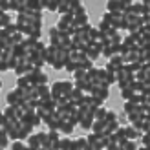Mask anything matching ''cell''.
<instances>
[{"label": "cell", "instance_id": "42", "mask_svg": "<svg viewBox=\"0 0 150 150\" xmlns=\"http://www.w3.org/2000/svg\"><path fill=\"white\" fill-rule=\"evenodd\" d=\"M134 110H136V104L130 103V101H125V114H130Z\"/></svg>", "mask_w": 150, "mask_h": 150}, {"label": "cell", "instance_id": "11", "mask_svg": "<svg viewBox=\"0 0 150 150\" xmlns=\"http://www.w3.org/2000/svg\"><path fill=\"white\" fill-rule=\"evenodd\" d=\"M46 51H48V64L53 66V62L57 61V57H59V48H57V46H53V44H48Z\"/></svg>", "mask_w": 150, "mask_h": 150}, {"label": "cell", "instance_id": "19", "mask_svg": "<svg viewBox=\"0 0 150 150\" xmlns=\"http://www.w3.org/2000/svg\"><path fill=\"white\" fill-rule=\"evenodd\" d=\"M39 99H53L51 97V86H48V84H42V86H39Z\"/></svg>", "mask_w": 150, "mask_h": 150}, {"label": "cell", "instance_id": "21", "mask_svg": "<svg viewBox=\"0 0 150 150\" xmlns=\"http://www.w3.org/2000/svg\"><path fill=\"white\" fill-rule=\"evenodd\" d=\"M26 145L29 148H35V150H39L40 148V139H39V134H33V136H29L26 139Z\"/></svg>", "mask_w": 150, "mask_h": 150}, {"label": "cell", "instance_id": "31", "mask_svg": "<svg viewBox=\"0 0 150 150\" xmlns=\"http://www.w3.org/2000/svg\"><path fill=\"white\" fill-rule=\"evenodd\" d=\"M39 139H40V146L50 148V136H48V132H39Z\"/></svg>", "mask_w": 150, "mask_h": 150}, {"label": "cell", "instance_id": "2", "mask_svg": "<svg viewBox=\"0 0 150 150\" xmlns=\"http://www.w3.org/2000/svg\"><path fill=\"white\" fill-rule=\"evenodd\" d=\"M6 103H7V106H17V104H20L22 103V90L15 88L11 92H7L6 93Z\"/></svg>", "mask_w": 150, "mask_h": 150}, {"label": "cell", "instance_id": "34", "mask_svg": "<svg viewBox=\"0 0 150 150\" xmlns=\"http://www.w3.org/2000/svg\"><path fill=\"white\" fill-rule=\"evenodd\" d=\"M134 81H137V82H145V81H148V77H146V73H145L143 70H139V71L134 73Z\"/></svg>", "mask_w": 150, "mask_h": 150}, {"label": "cell", "instance_id": "33", "mask_svg": "<svg viewBox=\"0 0 150 150\" xmlns=\"http://www.w3.org/2000/svg\"><path fill=\"white\" fill-rule=\"evenodd\" d=\"M121 97H123L125 101H130L132 97H134V90H132L130 86H128V88H125V90H121Z\"/></svg>", "mask_w": 150, "mask_h": 150}, {"label": "cell", "instance_id": "6", "mask_svg": "<svg viewBox=\"0 0 150 150\" xmlns=\"http://www.w3.org/2000/svg\"><path fill=\"white\" fill-rule=\"evenodd\" d=\"M70 61L82 66V62L86 61V51H82V50H71L70 51Z\"/></svg>", "mask_w": 150, "mask_h": 150}, {"label": "cell", "instance_id": "45", "mask_svg": "<svg viewBox=\"0 0 150 150\" xmlns=\"http://www.w3.org/2000/svg\"><path fill=\"white\" fill-rule=\"evenodd\" d=\"M101 53H103L104 57H106V59H110L112 55H114V50H112V46H104V48H103V51H101Z\"/></svg>", "mask_w": 150, "mask_h": 150}, {"label": "cell", "instance_id": "13", "mask_svg": "<svg viewBox=\"0 0 150 150\" xmlns=\"http://www.w3.org/2000/svg\"><path fill=\"white\" fill-rule=\"evenodd\" d=\"M108 64H112L115 68V71H119V70L123 68V57H121V53H114L108 59Z\"/></svg>", "mask_w": 150, "mask_h": 150}, {"label": "cell", "instance_id": "30", "mask_svg": "<svg viewBox=\"0 0 150 150\" xmlns=\"http://www.w3.org/2000/svg\"><path fill=\"white\" fill-rule=\"evenodd\" d=\"M97 73H99V70H97V68H92L90 71H86V81L90 82V84H93V82L97 81Z\"/></svg>", "mask_w": 150, "mask_h": 150}, {"label": "cell", "instance_id": "29", "mask_svg": "<svg viewBox=\"0 0 150 150\" xmlns=\"http://www.w3.org/2000/svg\"><path fill=\"white\" fill-rule=\"evenodd\" d=\"M44 6L48 11H59V0H44Z\"/></svg>", "mask_w": 150, "mask_h": 150}, {"label": "cell", "instance_id": "16", "mask_svg": "<svg viewBox=\"0 0 150 150\" xmlns=\"http://www.w3.org/2000/svg\"><path fill=\"white\" fill-rule=\"evenodd\" d=\"M114 139L117 141V143H121V145H126V132H125V126H119V128L114 132Z\"/></svg>", "mask_w": 150, "mask_h": 150}, {"label": "cell", "instance_id": "23", "mask_svg": "<svg viewBox=\"0 0 150 150\" xmlns=\"http://www.w3.org/2000/svg\"><path fill=\"white\" fill-rule=\"evenodd\" d=\"M73 130H75V126L70 121H62L61 123V128H59V132H62V136H71Z\"/></svg>", "mask_w": 150, "mask_h": 150}, {"label": "cell", "instance_id": "10", "mask_svg": "<svg viewBox=\"0 0 150 150\" xmlns=\"http://www.w3.org/2000/svg\"><path fill=\"white\" fill-rule=\"evenodd\" d=\"M101 55V50L97 48V46H93V44H90V46L86 48V59L88 61H92V62H95L97 61V57Z\"/></svg>", "mask_w": 150, "mask_h": 150}, {"label": "cell", "instance_id": "22", "mask_svg": "<svg viewBox=\"0 0 150 150\" xmlns=\"http://www.w3.org/2000/svg\"><path fill=\"white\" fill-rule=\"evenodd\" d=\"M37 114H39V117L42 119V123H46L48 119H50V115L53 114V112H51V110H50L48 106H42V104H40V106L37 108Z\"/></svg>", "mask_w": 150, "mask_h": 150}, {"label": "cell", "instance_id": "7", "mask_svg": "<svg viewBox=\"0 0 150 150\" xmlns=\"http://www.w3.org/2000/svg\"><path fill=\"white\" fill-rule=\"evenodd\" d=\"M61 117H59L57 115V110L53 112V114H51L50 115V119H48V121H46V125H48V130H59V128H61Z\"/></svg>", "mask_w": 150, "mask_h": 150}, {"label": "cell", "instance_id": "18", "mask_svg": "<svg viewBox=\"0 0 150 150\" xmlns=\"http://www.w3.org/2000/svg\"><path fill=\"white\" fill-rule=\"evenodd\" d=\"M61 95H62V82L57 81V82L51 84V97H53V101H57Z\"/></svg>", "mask_w": 150, "mask_h": 150}, {"label": "cell", "instance_id": "8", "mask_svg": "<svg viewBox=\"0 0 150 150\" xmlns=\"http://www.w3.org/2000/svg\"><path fill=\"white\" fill-rule=\"evenodd\" d=\"M48 136H50V148H59L61 145V132L59 130H48Z\"/></svg>", "mask_w": 150, "mask_h": 150}, {"label": "cell", "instance_id": "15", "mask_svg": "<svg viewBox=\"0 0 150 150\" xmlns=\"http://www.w3.org/2000/svg\"><path fill=\"white\" fill-rule=\"evenodd\" d=\"M106 126H108V121H106V119L95 121L93 126H92V132H93V134H103V132H106Z\"/></svg>", "mask_w": 150, "mask_h": 150}, {"label": "cell", "instance_id": "12", "mask_svg": "<svg viewBox=\"0 0 150 150\" xmlns=\"http://www.w3.org/2000/svg\"><path fill=\"white\" fill-rule=\"evenodd\" d=\"M93 123H95V119H93V114L90 112V114H86V115H84V119L81 121V125H79V126H81L82 130H92Z\"/></svg>", "mask_w": 150, "mask_h": 150}, {"label": "cell", "instance_id": "52", "mask_svg": "<svg viewBox=\"0 0 150 150\" xmlns=\"http://www.w3.org/2000/svg\"><path fill=\"white\" fill-rule=\"evenodd\" d=\"M26 150H35V148H29V146H26Z\"/></svg>", "mask_w": 150, "mask_h": 150}, {"label": "cell", "instance_id": "20", "mask_svg": "<svg viewBox=\"0 0 150 150\" xmlns=\"http://www.w3.org/2000/svg\"><path fill=\"white\" fill-rule=\"evenodd\" d=\"M59 13L61 17L66 13H71V0H59Z\"/></svg>", "mask_w": 150, "mask_h": 150}, {"label": "cell", "instance_id": "43", "mask_svg": "<svg viewBox=\"0 0 150 150\" xmlns=\"http://www.w3.org/2000/svg\"><path fill=\"white\" fill-rule=\"evenodd\" d=\"M141 143H143V146H146L150 150V134H143L141 136Z\"/></svg>", "mask_w": 150, "mask_h": 150}, {"label": "cell", "instance_id": "41", "mask_svg": "<svg viewBox=\"0 0 150 150\" xmlns=\"http://www.w3.org/2000/svg\"><path fill=\"white\" fill-rule=\"evenodd\" d=\"M7 9H11V0H2V2H0V11L6 13Z\"/></svg>", "mask_w": 150, "mask_h": 150}, {"label": "cell", "instance_id": "38", "mask_svg": "<svg viewBox=\"0 0 150 150\" xmlns=\"http://www.w3.org/2000/svg\"><path fill=\"white\" fill-rule=\"evenodd\" d=\"M73 77H75V81H82V79H86V70H82V68H79L77 71L73 73Z\"/></svg>", "mask_w": 150, "mask_h": 150}, {"label": "cell", "instance_id": "17", "mask_svg": "<svg viewBox=\"0 0 150 150\" xmlns=\"http://www.w3.org/2000/svg\"><path fill=\"white\" fill-rule=\"evenodd\" d=\"M84 92H82V90H79V88H75L73 92H71V95H70V101L71 103H75V104H81L82 103V99H84Z\"/></svg>", "mask_w": 150, "mask_h": 150}, {"label": "cell", "instance_id": "44", "mask_svg": "<svg viewBox=\"0 0 150 150\" xmlns=\"http://www.w3.org/2000/svg\"><path fill=\"white\" fill-rule=\"evenodd\" d=\"M117 84H119V88H121V90H125V88H128L132 84V81L130 79H121V81H117Z\"/></svg>", "mask_w": 150, "mask_h": 150}, {"label": "cell", "instance_id": "51", "mask_svg": "<svg viewBox=\"0 0 150 150\" xmlns=\"http://www.w3.org/2000/svg\"><path fill=\"white\" fill-rule=\"evenodd\" d=\"M145 59H146V62H150V53H146V57H145Z\"/></svg>", "mask_w": 150, "mask_h": 150}, {"label": "cell", "instance_id": "28", "mask_svg": "<svg viewBox=\"0 0 150 150\" xmlns=\"http://www.w3.org/2000/svg\"><path fill=\"white\" fill-rule=\"evenodd\" d=\"M71 137H68V136H62V139H61V145H59V150H70L71 148Z\"/></svg>", "mask_w": 150, "mask_h": 150}, {"label": "cell", "instance_id": "46", "mask_svg": "<svg viewBox=\"0 0 150 150\" xmlns=\"http://www.w3.org/2000/svg\"><path fill=\"white\" fill-rule=\"evenodd\" d=\"M106 84H117V77H115V73H110L108 71V77H106Z\"/></svg>", "mask_w": 150, "mask_h": 150}, {"label": "cell", "instance_id": "35", "mask_svg": "<svg viewBox=\"0 0 150 150\" xmlns=\"http://www.w3.org/2000/svg\"><path fill=\"white\" fill-rule=\"evenodd\" d=\"M79 68H82V66H81V64H77V62H71V61H70L68 64H66V68H64V70H68L70 73H75Z\"/></svg>", "mask_w": 150, "mask_h": 150}, {"label": "cell", "instance_id": "39", "mask_svg": "<svg viewBox=\"0 0 150 150\" xmlns=\"http://www.w3.org/2000/svg\"><path fill=\"white\" fill-rule=\"evenodd\" d=\"M106 77H108V71L104 68H101L99 73H97V81H99V82H106Z\"/></svg>", "mask_w": 150, "mask_h": 150}, {"label": "cell", "instance_id": "26", "mask_svg": "<svg viewBox=\"0 0 150 150\" xmlns=\"http://www.w3.org/2000/svg\"><path fill=\"white\" fill-rule=\"evenodd\" d=\"M29 86H31V82H29V79L26 77H17V88H20V90H28Z\"/></svg>", "mask_w": 150, "mask_h": 150}, {"label": "cell", "instance_id": "9", "mask_svg": "<svg viewBox=\"0 0 150 150\" xmlns=\"http://www.w3.org/2000/svg\"><path fill=\"white\" fill-rule=\"evenodd\" d=\"M2 114L9 119V121H13V123H18L20 121V115H18V112H17L15 106H6V110L2 112Z\"/></svg>", "mask_w": 150, "mask_h": 150}, {"label": "cell", "instance_id": "50", "mask_svg": "<svg viewBox=\"0 0 150 150\" xmlns=\"http://www.w3.org/2000/svg\"><path fill=\"white\" fill-rule=\"evenodd\" d=\"M137 150H148L146 146H137Z\"/></svg>", "mask_w": 150, "mask_h": 150}, {"label": "cell", "instance_id": "27", "mask_svg": "<svg viewBox=\"0 0 150 150\" xmlns=\"http://www.w3.org/2000/svg\"><path fill=\"white\" fill-rule=\"evenodd\" d=\"M104 117H106V108H104V106H97L95 112H93V119H95V121H101V119H104Z\"/></svg>", "mask_w": 150, "mask_h": 150}, {"label": "cell", "instance_id": "40", "mask_svg": "<svg viewBox=\"0 0 150 150\" xmlns=\"http://www.w3.org/2000/svg\"><path fill=\"white\" fill-rule=\"evenodd\" d=\"M26 146L28 145H24V141L18 139V141H15V143L11 145V150H26Z\"/></svg>", "mask_w": 150, "mask_h": 150}, {"label": "cell", "instance_id": "25", "mask_svg": "<svg viewBox=\"0 0 150 150\" xmlns=\"http://www.w3.org/2000/svg\"><path fill=\"white\" fill-rule=\"evenodd\" d=\"M11 24H15V22H11V17L7 13L0 15V29H6L7 26H11Z\"/></svg>", "mask_w": 150, "mask_h": 150}, {"label": "cell", "instance_id": "1", "mask_svg": "<svg viewBox=\"0 0 150 150\" xmlns=\"http://www.w3.org/2000/svg\"><path fill=\"white\" fill-rule=\"evenodd\" d=\"M128 2H130V0H108V2H106V9H108V13H119V15H123L125 13V7H126Z\"/></svg>", "mask_w": 150, "mask_h": 150}, {"label": "cell", "instance_id": "47", "mask_svg": "<svg viewBox=\"0 0 150 150\" xmlns=\"http://www.w3.org/2000/svg\"><path fill=\"white\" fill-rule=\"evenodd\" d=\"M92 68H93V62H92V61H88V59H86V61L82 62V70H86V71H90V70H92Z\"/></svg>", "mask_w": 150, "mask_h": 150}, {"label": "cell", "instance_id": "36", "mask_svg": "<svg viewBox=\"0 0 150 150\" xmlns=\"http://www.w3.org/2000/svg\"><path fill=\"white\" fill-rule=\"evenodd\" d=\"M134 128H136L137 132H143V125H145V117L143 119H137V121H134V123H130Z\"/></svg>", "mask_w": 150, "mask_h": 150}, {"label": "cell", "instance_id": "49", "mask_svg": "<svg viewBox=\"0 0 150 150\" xmlns=\"http://www.w3.org/2000/svg\"><path fill=\"white\" fill-rule=\"evenodd\" d=\"M7 70H9V66H7L6 62H0V71L4 73V71H7Z\"/></svg>", "mask_w": 150, "mask_h": 150}, {"label": "cell", "instance_id": "4", "mask_svg": "<svg viewBox=\"0 0 150 150\" xmlns=\"http://www.w3.org/2000/svg\"><path fill=\"white\" fill-rule=\"evenodd\" d=\"M18 126H20V141H26L29 136H33V128L35 126L33 125H29V123H24V121H18Z\"/></svg>", "mask_w": 150, "mask_h": 150}, {"label": "cell", "instance_id": "37", "mask_svg": "<svg viewBox=\"0 0 150 150\" xmlns=\"http://www.w3.org/2000/svg\"><path fill=\"white\" fill-rule=\"evenodd\" d=\"M108 121V125L110 123H114V121H119V115L115 114V112H106V117H104Z\"/></svg>", "mask_w": 150, "mask_h": 150}, {"label": "cell", "instance_id": "48", "mask_svg": "<svg viewBox=\"0 0 150 150\" xmlns=\"http://www.w3.org/2000/svg\"><path fill=\"white\" fill-rule=\"evenodd\" d=\"M35 50H37V51H40V50H46V44H44V42H40V40H39V42L35 44Z\"/></svg>", "mask_w": 150, "mask_h": 150}, {"label": "cell", "instance_id": "32", "mask_svg": "<svg viewBox=\"0 0 150 150\" xmlns=\"http://www.w3.org/2000/svg\"><path fill=\"white\" fill-rule=\"evenodd\" d=\"M7 139H9V134H7L6 130H0V148H4L7 146Z\"/></svg>", "mask_w": 150, "mask_h": 150}, {"label": "cell", "instance_id": "3", "mask_svg": "<svg viewBox=\"0 0 150 150\" xmlns=\"http://www.w3.org/2000/svg\"><path fill=\"white\" fill-rule=\"evenodd\" d=\"M28 77V75H26ZM29 82H31L33 86H42V84H48V75L44 73L42 70H35V73L31 75V77H28Z\"/></svg>", "mask_w": 150, "mask_h": 150}, {"label": "cell", "instance_id": "5", "mask_svg": "<svg viewBox=\"0 0 150 150\" xmlns=\"http://www.w3.org/2000/svg\"><path fill=\"white\" fill-rule=\"evenodd\" d=\"M20 121H24V123H29V125H33V126H39L42 123V119L39 117V114L37 112H26L24 115H22Z\"/></svg>", "mask_w": 150, "mask_h": 150}, {"label": "cell", "instance_id": "14", "mask_svg": "<svg viewBox=\"0 0 150 150\" xmlns=\"http://www.w3.org/2000/svg\"><path fill=\"white\" fill-rule=\"evenodd\" d=\"M125 132H126V139H128V141H136L137 137L143 136V132H137L132 125L130 126H125Z\"/></svg>", "mask_w": 150, "mask_h": 150}, {"label": "cell", "instance_id": "24", "mask_svg": "<svg viewBox=\"0 0 150 150\" xmlns=\"http://www.w3.org/2000/svg\"><path fill=\"white\" fill-rule=\"evenodd\" d=\"M0 33H4L6 37H9V39H13V37L17 35V33H20V31H18V26H17V22H15V24L7 26L6 29H0Z\"/></svg>", "mask_w": 150, "mask_h": 150}]
</instances>
